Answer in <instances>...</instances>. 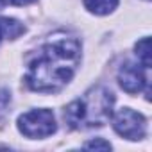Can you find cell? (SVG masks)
<instances>
[{"mask_svg": "<svg viewBox=\"0 0 152 152\" xmlns=\"http://www.w3.org/2000/svg\"><path fill=\"white\" fill-rule=\"evenodd\" d=\"M79 64L81 41L77 38H52L29 59L25 84L38 93H56L72 81Z\"/></svg>", "mask_w": 152, "mask_h": 152, "instance_id": "cell-1", "label": "cell"}, {"mask_svg": "<svg viewBox=\"0 0 152 152\" xmlns=\"http://www.w3.org/2000/svg\"><path fill=\"white\" fill-rule=\"evenodd\" d=\"M115 97L106 86L90 88L83 99L70 102L64 107L63 118L70 129H93L102 127L113 116Z\"/></svg>", "mask_w": 152, "mask_h": 152, "instance_id": "cell-2", "label": "cell"}, {"mask_svg": "<svg viewBox=\"0 0 152 152\" xmlns=\"http://www.w3.org/2000/svg\"><path fill=\"white\" fill-rule=\"evenodd\" d=\"M18 129L31 140H41L56 132V118L50 109H32L18 118Z\"/></svg>", "mask_w": 152, "mask_h": 152, "instance_id": "cell-3", "label": "cell"}, {"mask_svg": "<svg viewBox=\"0 0 152 152\" xmlns=\"http://www.w3.org/2000/svg\"><path fill=\"white\" fill-rule=\"evenodd\" d=\"M113 127L115 131L127 140H143L147 134V120L143 115L136 113L131 107H122L113 116Z\"/></svg>", "mask_w": 152, "mask_h": 152, "instance_id": "cell-4", "label": "cell"}, {"mask_svg": "<svg viewBox=\"0 0 152 152\" xmlns=\"http://www.w3.org/2000/svg\"><path fill=\"white\" fill-rule=\"evenodd\" d=\"M147 72H148V68L141 70V66H138L134 63H125L118 72V83L131 95L145 90L147 99H148L150 90H148V73Z\"/></svg>", "mask_w": 152, "mask_h": 152, "instance_id": "cell-5", "label": "cell"}, {"mask_svg": "<svg viewBox=\"0 0 152 152\" xmlns=\"http://www.w3.org/2000/svg\"><path fill=\"white\" fill-rule=\"evenodd\" d=\"M120 0H84V6L90 13L93 15H99V16H104V15H109L116 9Z\"/></svg>", "mask_w": 152, "mask_h": 152, "instance_id": "cell-6", "label": "cell"}, {"mask_svg": "<svg viewBox=\"0 0 152 152\" xmlns=\"http://www.w3.org/2000/svg\"><path fill=\"white\" fill-rule=\"evenodd\" d=\"M0 31H2L4 38L16 39L18 36H22L25 32V27L15 18H0Z\"/></svg>", "mask_w": 152, "mask_h": 152, "instance_id": "cell-7", "label": "cell"}, {"mask_svg": "<svg viewBox=\"0 0 152 152\" xmlns=\"http://www.w3.org/2000/svg\"><path fill=\"white\" fill-rule=\"evenodd\" d=\"M136 56L141 63L143 68H150V39L148 38H141L136 43Z\"/></svg>", "mask_w": 152, "mask_h": 152, "instance_id": "cell-8", "label": "cell"}, {"mask_svg": "<svg viewBox=\"0 0 152 152\" xmlns=\"http://www.w3.org/2000/svg\"><path fill=\"white\" fill-rule=\"evenodd\" d=\"M84 148H102V150H111V143L104 140H91L84 143Z\"/></svg>", "mask_w": 152, "mask_h": 152, "instance_id": "cell-9", "label": "cell"}, {"mask_svg": "<svg viewBox=\"0 0 152 152\" xmlns=\"http://www.w3.org/2000/svg\"><path fill=\"white\" fill-rule=\"evenodd\" d=\"M13 6H29V4H34L36 0H9Z\"/></svg>", "mask_w": 152, "mask_h": 152, "instance_id": "cell-10", "label": "cell"}, {"mask_svg": "<svg viewBox=\"0 0 152 152\" xmlns=\"http://www.w3.org/2000/svg\"><path fill=\"white\" fill-rule=\"evenodd\" d=\"M4 6H6V0H0V9H2Z\"/></svg>", "mask_w": 152, "mask_h": 152, "instance_id": "cell-11", "label": "cell"}, {"mask_svg": "<svg viewBox=\"0 0 152 152\" xmlns=\"http://www.w3.org/2000/svg\"><path fill=\"white\" fill-rule=\"evenodd\" d=\"M0 39H2V31H0Z\"/></svg>", "mask_w": 152, "mask_h": 152, "instance_id": "cell-12", "label": "cell"}]
</instances>
